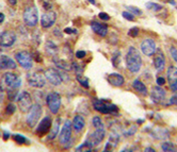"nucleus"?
Instances as JSON below:
<instances>
[{
    "label": "nucleus",
    "mask_w": 177,
    "mask_h": 152,
    "mask_svg": "<svg viewBox=\"0 0 177 152\" xmlns=\"http://www.w3.org/2000/svg\"><path fill=\"white\" fill-rule=\"evenodd\" d=\"M17 102H18V106H19V108H21V111L23 112V113L29 112V110L33 105L32 98L30 96V94L26 91H21V93L18 95Z\"/></svg>",
    "instance_id": "nucleus-10"
},
{
    "label": "nucleus",
    "mask_w": 177,
    "mask_h": 152,
    "mask_svg": "<svg viewBox=\"0 0 177 152\" xmlns=\"http://www.w3.org/2000/svg\"><path fill=\"white\" fill-rule=\"evenodd\" d=\"M73 125L69 120H66L63 125L62 129H61V132H60V136H59V141L62 146H66L68 144L71 143L72 139V132H73Z\"/></svg>",
    "instance_id": "nucleus-9"
},
{
    "label": "nucleus",
    "mask_w": 177,
    "mask_h": 152,
    "mask_svg": "<svg viewBox=\"0 0 177 152\" xmlns=\"http://www.w3.org/2000/svg\"><path fill=\"white\" fill-rule=\"evenodd\" d=\"M51 126H52V119H51L49 116L44 117V118L40 121V123L38 125L35 133L40 136V137H43L44 135L49 133V131H50V129H51Z\"/></svg>",
    "instance_id": "nucleus-13"
},
{
    "label": "nucleus",
    "mask_w": 177,
    "mask_h": 152,
    "mask_svg": "<svg viewBox=\"0 0 177 152\" xmlns=\"http://www.w3.org/2000/svg\"><path fill=\"white\" fill-rule=\"evenodd\" d=\"M98 17L101 18V20H109L110 19V16L107 13H103V12H101V13H99L98 14Z\"/></svg>",
    "instance_id": "nucleus-41"
},
{
    "label": "nucleus",
    "mask_w": 177,
    "mask_h": 152,
    "mask_svg": "<svg viewBox=\"0 0 177 152\" xmlns=\"http://www.w3.org/2000/svg\"><path fill=\"white\" fill-rule=\"evenodd\" d=\"M156 42L153 38H145L141 43V51L145 56H152L156 52Z\"/></svg>",
    "instance_id": "nucleus-15"
},
{
    "label": "nucleus",
    "mask_w": 177,
    "mask_h": 152,
    "mask_svg": "<svg viewBox=\"0 0 177 152\" xmlns=\"http://www.w3.org/2000/svg\"><path fill=\"white\" fill-rule=\"evenodd\" d=\"M92 123H93V126H94L95 129H103L105 126H103V122L101 118L99 116H95L92 120Z\"/></svg>",
    "instance_id": "nucleus-31"
},
{
    "label": "nucleus",
    "mask_w": 177,
    "mask_h": 152,
    "mask_svg": "<svg viewBox=\"0 0 177 152\" xmlns=\"http://www.w3.org/2000/svg\"><path fill=\"white\" fill-rule=\"evenodd\" d=\"M64 32H65V33H67V34H72V33H75V34H76V33H77V30L72 29V28H66V29H64Z\"/></svg>",
    "instance_id": "nucleus-46"
},
{
    "label": "nucleus",
    "mask_w": 177,
    "mask_h": 152,
    "mask_svg": "<svg viewBox=\"0 0 177 152\" xmlns=\"http://www.w3.org/2000/svg\"><path fill=\"white\" fill-rule=\"evenodd\" d=\"M149 97H151L152 101L156 104H160V103H163L166 99V91L163 89L161 86L157 85V86H154L152 88V91L149 94Z\"/></svg>",
    "instance_id": "nucleus-12"
},
{
    "label": "nucleus",
    "mask_w": 177,
    "mask_h": 152,
    "mask_svg": "<svg viewBox=\"0 0 177 152\" xmlns=\"http://www.w3.org/2000/svg\"><path fill=\"white\" fill-rule=\"evenodd\" d=\"M170 104L177 105V91H176V94H174V95L170 98Z\"/></svg>",
    "instance_id": "nucleus-43"
},
{
    "label": "nucleus",
    "mask_w": 177,
    "mask_h": 152,
    "mask_svg": "<svg viewBox=\"0 0 177 152\" xmlns=\"http://www.w3.org/2000/svg\"><path fill=\"white\" fill-rule=\"evenodd\" d=\"M146 6H147L149 10H152V11H160V10L163 9V6H161V4H157V3H154V2L146 3Z\"/></svg>",
    "instance_id": "nucleus-32"
},
{
    "label": "nucleus",
    "mask_w": 177,
    "mask_h": 152,
    "mask_svg": "<svg viewBox=\"0 0 177 152\" xmlns=\"http://www.w3.org/2000/svg\"><path fill=\"white\" fill-rule=\"evenodd\" d=\"M107 81L109 82L112 86H115V87H121V86H123L125 83L124 77L116 72L110 73L109 76L107 77Z\"/></svg>",
    "instance_id": "nucleus-21"
},
{
    "label": "nucleus",
    "mask_w": 177,
    "mask_h": 152,
    "mask_svg": "<svg viewBox=\"0 0 177 152\" xmlns=\"http://www.w3.org/2000/svg\"><path fill=\"white\" fill-rule=\"evenodd\" d=\"M120 152H132V150H130V149H123L122 151Z\"/></svg>",
    "instance_id": "nucleus-51"
},
{
    "label": "nucleus",
    "mask_w": 177,
    "mask_h": 152,
    "mask_svg": "<svg viewBox=\"0 0 177 152\" xmlns=\"http://www.w3.org/2000/svg\"><path fill=\"white\" fill-rule=\"evenodd\" d=\"M92 151H93V147H92L88 141L81 144V145L77 147L76 150H75V152H92Z\"/></svg>",
    "instance_id": "nucleus-28"
},
{
    "label": "nucleus",
    "mask_w": 177,
    "mask_h": 152,
    "mask_svg": "<svg viewBox=\"0 0 177 152\" xmlns=\"http://www.w3.org/2000/svg\"><path fill=\"white\" fill-rule=\"evenodd\" d=\"M170 51H171V56H172V58H174V61L177 63V49H176V48H174V47H172L171 50H170Z\"/></svg>",
    "instance_id": "nucleus-42"
},
{
    "label": "nucleus",
    "mask_w": 177,
    "mask_h": 152,
    "mask_svg": "<svg viewBox=\"0 0 177 152\" xmlns=\"http://www.w3.org/2000/svg\"><path fill=\"white\" fill-rule=\"evenodd\" d=\"M93 106L96 111H98L101 114H118V108L113 103L106 102L105 100H95L93 102Z\"/></svg>",
    "instance_id": "nucleus-2"
},
{
    "label": "nucleus",
    "mask_w": 177,
    "mask_h": 152,
    "mask_svg": "<svg viewBox=\"0 0 177 152\" xmlns=\"http://www.w3.org/2000/svg\"><path fill=\"white\" fill-rule=\"evenodd\" d=\"M123 15V17L126 18L127 20H130V21H135L136 20V18H135V15L132 13H130V12H123L122 13Z\"/></svg>",
    "instance_id": "nucleus-36"
},
{
    "label": "nucleus",
    "mask_w": 177,
    "mask_h": 152,
    "mask_svg": "<svg viewBox=\"0 0 177 152\" xmlns=\"http://www.w3.org/2000/svg\"><path fill=\"white\" fill-rule=\"evenodd\" d=\"M43 8L47 11H50V9H52V3L50 2V0H44L43 1Z\"/></svg>",
    "instance_id": "nucleus-39"
},
{
    "label": "nucleus",
    "mask_w": 177,
    "mask_h": 152,
    "mask_svg": "<svg viewBox=\"0 0 177 152\" xmlns=\"http://www.w3.org/2000/svg\"><path fill=\"white\" fill-rule=\"evenodd\" d=\"M156 81H157V85H159V86L165 84V78H163V77H158Z\"/></svg>",
    "instance_id": "nucleus-44"
},
{
    "label": "nucleus",
    "mask_w": 177,
    "mask_h": 152,
    "mask_svg": "<svg viewBox=\"0 0 177 152\" xmlns=\"http://www.w3.org/2000/svg\"><path fill=\"white\" fill-rule=\"evenodd\" d=\"M103 152H108V151H106V150H105V149H103Z\"/></svg>",
    "instance_id": "nucleus-53"
},
{
    "label": "nucleus",
    "mask_w": 177,
    "mask_h": 152,
    "mask_svg": "<svg viewBox=\"0 0 177 152\" xmlns=\"http://www.w3.org/2000/svg\"><path fill=\"white\" fill-rule=\"evenodd\" d=\"M57 20V13L53 11H48L42 15L41 17V25L44 29H49L50 27L55 25Z\"/></svg>",
    "instance_id": "nucleus-16"
},
{
    "label": "nucleus",
    "mask_w": 177,
    "mask_h": 152,
    "mask_svg": "<svg viewBox=\"0 0 177 152\" xmlns=\"http://www.w3.org/2000/svg\"><path fill=\"white\" fill-rule=\"evenodd\" d=\"M144 152H157V151L154 149L153 147H146L144 149Z\"/></svg>",
    "instance_id": "nucleus-48"
},
{
    "label": "nucleus",
    "mask_w": 177,
    "mask_h": 152,
    "mask_svg": "<svg viewBox=\"0 0 177 152\" xmlns=\"http://www.w3.org/2000/svg\"><path fill=\"white\" fill-rule=\"evenodd\" d=\"M77 81L79 82L80 85H82L84 88L90 87V82H88V79L86 77H83L82 75H77Z\"/></svg>",
    "instance_id": "nucleus-30"
},
{
    "label": "nucleus",
    "mask_w": 177,
    "mask_h": 152,
    "mask_svg": "<svg viewBox=\"0 0 177 152\" xmlns=\"http://www.w3.org/2000/svg\"><path fill=\"white\" fill-rule=\"evenodd\" d=\"M3 21H4V15H3V13H0V23Z\"/></svg>",
    "instance_id": "nucleus-50"
},
{
    "label": "nucleus",
    "mask_w": 177,
    "mask_h": 152,
    "mask_svg": "<svg viewBox=\"0 0 177 152\" xmlns=\"http://www.w3.org/2000/svg\"><path fill=\"white\" fill-rule=\"evenodd\" d=\"M42 112H43V108H42L40 103H35V104H33L31 106V108L28 112V115H27V123H28V126L31 127V128H34L36 126L38 121L41 118Z\"/></svg>",
    "instance_id": "nucleus-6"
},
{
    "label": "nucleus",
    "mask_w": 177,
    "mask_h": 152,
    "mask_svg": "<svg viewBox=\"0 0 177 152\" xmlns=\"http://www.w3.org/2000/svg\"><path fill=\"white\" fill-rule=\"evenodd\" d=\"M45 78L50 82L51 84L55 85V86L60 85L63 81L60 72L58 70L55 69V68H48V69L45 71Z\"/></svg>",
    "instance_id": "nucleus-17"
},
{
    "label": "nucleus",
    "mask_w": 177,
    "mask_h": 152,
    "mask_svg": "<svg viewBox=\"0 0 177 152\" xmlns=\"http://www.w3.org/2000/svg\"><path fill=\"white\" fill-rule=\"evenodd\" d=\"M15 111H16V106H15V104L13 102L9 103V104L6 105V115H13L15 113Z\"/></svg>",
    "instance_id": "nucleus-33"
},
{
    "label": "nucleus",
    "mask_w": 177,
    "mask_h": 152,
    "mask_svg": "<svg viewBox=\"0 0 177 152\" xmlns=\"http://www.w3.org/2000/svg\"><path fill=\"white\" fill-rule=\"evenodd\" d=\"M168 82L172 91H177V68L175 66H170L168 68Z\"/></svg>",
    "instance_id": "nucleus-18"
},
{
    "label": "nucleus",
    "mask_w": 177,
    "mask_h": 152,
    "mask_svg": "<svg viewBox=\"0 0 177 152\" xmlns=\"http://www.w3.org/2000/svg\"><path fill=\"white\" fill-rule=\"evenodd\" d=\"M17 67V64L12 58H10L4 54H0V69H15Z\"/></svg>",
    "instance_id": "nucleus-20"
},
{
    "label": "nucleus",
    "mask_w": 177,
    "mask_h": 152,
    "mask_svg": "<svg viewBox=\"0 0 177 152\" xmlns=\"http://www.w3.org/2000/svg\"><path fill=\"white\" fill-rule=\"evenodd\" d=\"M11 137H12V139L14 140L17 145H25V144L30 143L29 140L27 139L24 135H21V134H13V135H11Z\"/></svg>",
    "instance_id": "nucleus-26"
},
{
    "label": "nucleus",
    "mask_w": 177,
    "mask_h": 152,
    "mask_svg": "<svg viewBox=\"0 0 177 152\" xmlns=\"http://www.w3.org/2000/svg\"><path fill=\"white\" fill-rule=\"evenodd\" d=\"M46 51H47L48 54L55 56L58 53V47H57V45H55V43L49 41L46 44Z\"/></svg>",
    "instance_id": "nucleus-27"
},
{
    "label": "nucleus",
    "mask_w": 177,
    "mask_h": 152,
    "mask_svg": "<svg viewBox=\"0 0 177 152\" xmlns=\"http://www.w3.org/2000/svg\"><path fill=\"white\" fill-rule=\"evenodd\" d=\"M125 63H126L127 69L131 72L136 73L140 71L142 67V58L138 49L135 47H129L128 51L125 56Z\"/></svg>",
    "instance_id": "nucleus-1"
},
{
    "label": "nucleus",
    "mask_w": 177,
    "mask_h": 152,
    "mask_svg": "<svg viewBox=\"0 0 177 152\" xmlns=\"http://www.w3.org/2000/svg\"><path fill=\"white\" fill-rule=\"evenodd\" d=\"M112 63L114 66H118V64L121 63V53L116 51V52L113 54V58H112Z\"/></svg>",
    "instance_id": "nucleus-35"
},
{
    "label": "nucleus",
    "mask_w": 177,
    "mask_h": 152,
    "mask_svg": "<svg viewBox=\"0 0 177 152\" xmlns=\"http://www.w3.org/2000/svg\"><path fill=\"white\" fill-rule=\"evenodd\" d=\"M86 52L84 51V50H78L76 52V58H86Z\"/></svg>",
    "instance_id": "nucleus-40"
},
{
    "label": "nucleus",
    "mask_w": 177,
    "mask_h": 152,
    "mask_svg": "<svg viewBox=\"0 0 177 152\" xmlns=\"http://www.w3.org/2000/svg\"><path fill=\"white\" fill-rule=\"evenodd\" d=\"M139 33H140V30H139V28H132V29H130L129 31H128V35L129 36H131V37H137L138 35H139Z\"/></svg>",
    "instance_id": "nucleus-37"
},
{
    "label": "nucleus",
    "mask_w": 177,
    "mask_h": 152,
    "mask_svg": "<svg viewBox=\"0 0 177 152\" xmlns=\"http://www.w3.org/2000/svg\"><path fill=\"white\" fill-rule=\"evenodd\" d=\"M1 83L6 89H18L21 85V79L13 72H6L2 76Z\"/></svg>",
    "instance_id": "nucleus-3"
},
{
    "label": "nucleus",
    "mask_w": 177,
    "mask_h": 152,
    "mask_svg": "<svg viewBox=\"0 0 177 152\" xmlns=\"http://www.w3.org/2000/svg\"><path fill=\"white\" fill-rule=\"evenodd\" d=\"M154 66H155V68H156L157 72H161L165 67V56L160 49L156 50V52H155Z\"/></svg>",
    "instance_id": "nucleus-19"
},
{
    "label": "nucleus",
    "mask_w": 177,
    "mask_h": 152,
    "mask_svg": "<svg viewBox=\"0 0 177 152\" xmlns=\"http://www.w3.org/2000/svg\"><path fill=\"white\" fill-rule=\"evenodd\" d=\"M88 2H91L92 4H96V1H95V0H88Z\"/></svg>",
    "instance_id": "nucleus-52"
},
{
    "label": "nucleus",
    "mask_w": 177,
    "mask_h": 152,
    "mask_svg": "<svg viewBox=\"0 0 177 152\" xmlns=\"http://www.w3.org/2000/svg\"><path fill=\"white\" fill-rule=\"evenodd\" d=\"M3 99H4V89L2 86H0V103L2 102Z\"/></svg>",
    "instance_id": "nucleus-45"
},
{
    "label": "nucleus",
    "mask_w": 177,
    "mask_h": 152,
    "mask_svg": "<svg viewBox=\"0 0 177 152\" xmlns=\"http://www.w3.org/2000/svg\"><path fill=\"white\" fill-rule=\"evenodd\" d=\"M127 9L129 10L130 13H133L135 15H142V11L138 8H136V6H128Z\"/></svg>",
    "instance_id": "nucleus-38"
},
{
    "label": "nucleus",
    "mask_w": 177,
    "mask_h": 152,
    "mask_svg": "<svg viewBox=\"0 0 177 152\" xmlns=\"http://www.w3.org/2000/svg\"><path fill=\"white\" fill-rule=\"evenodd\" d=\"M27 82L29 83L30 86L36 88H43L46 84V78L45 73H42L41 71H33L27 75Z\"/></svg>",
    "instance_id": "nucleus-4"
},
{
    "label": "nucleus",
    "mask_w": 177,
    "mask_h": 152,
    "mask_svg": "<svg viewBox=\"0 0 177 152\" xmlns=\"http://www.w3.org/2000/svg\"><path fill=\"white\" fill-rule=\"evenodd\" d=\"M16 42V34L13 31H3L0 33V46L4 48L12 47Z\"/></svg>",
    "instance_id": "nucleus-14"
},
{
    "label": "nucleus",
    "mask_w": 177,
    "mask_h": 152,
    "mask_svg": "<svg viewBox=\"0 0 177 152\" xmlns=\"http://www.w3.org/2000/svg\"><path fill=\"white\" fill-rule=\"evenodd\" d=\"M161 149L163 152H175L176 148H175L174 144L170 143V141H163L161 145Z\"/></svg>",
    "instance_id": "nucleus-29"
},
{
    "label": "nucleus",
    "mask_w": 177,
    "mask_h": 152,
    "mask_svg": "<svg viewBox=\"0 0 177 152\" xmlns=\"http://www.w3.org/2000/svg\"><path fill=\"white\" fill-rule=\"evenodd\" d=\"M8 2L11 4V6H15L17 3V0H8Z\"/></svg>",
    "instance_id": "nucleus-49"
},
{
    "label": "nucleus",
    "mask_w": 177,
    "mask_h": 152,
    "mask_svg": "<svg viewBox=\"0 0 177 152\" xmlns=\"http://www.w3.org/2000/svg\"><path fill=\"white\" fill-rule=\"evenodd\" d=\"M24 21L28 27H35L38 21V12L35 6H27L24 12Z\"/></svg>",
    "instance_id": "nucleus-5"
},
{
    "label": "nucleus",
    "mask_w": 177,
    "mask_h": 152,
    "mask_svg": "<svg viewBox=\"0 0 177 152\" xmlns=\"http://www.w3.org/2000/svg\"><path fill=\"white\" fill-rule=\"evenodd\" d=\"M106 137V131H105V128L103 129H96L94 132H92L91 134L88 135V137L86 138V141H88L92 147H96L98 145H101L103 141Z\"/></svg>",
    "instance_id": "nucleus-11"
},
{
    "label": "nucleus",
    "mask_w": 177,
    "mask_h": 152,
    "mask_svg": "<svg viewBox=\"0 0 177 152\" xmlns=\"http://www.w3.org/2000/svg\"><path fill=\"white\" fill-rule=\"evenodd\" d=\"M132 87L135 88L139 94H142L143 96H147L148 95L147 88H146L145 84L141 81V80H139V79L135 80V81L132 82Z\"/></svg>",
    "instance_id": "nucleus-24"
},
{
    "label": "nucleus",
    "mask_w": 177,
    "mask_h": 152,
    "mask_svg": "<svg viewBox=\"0 0 177 152\" xmlns=\"http://www.w3.org/2000/svg\"><path fill=\"white\" fill-rule=\"evenodd\" d=\"M10 137H11V135H10L9 132H3V135H2L3 140H8Z\"/></svg>",
    "instance_id": "nucleus-47"
},
{
    "label": "nucleus",
    "mask_w": 177,
    "mask_h": 152,
    "mask_svg": "<svg viewBox=\"0 0 177 152\" xmlns=\"http://www.w3.org/2000/svg\"><path fill=\"white\" fill-rule=\"evenodd\" d=\"M15 60L24 69L30 70L33 66V58L28 51H19L15 54Z\"/></svg>",
    "instance_id": "nucleus-8"
},
{
    "label": "nucleus",
    "mask_w": 177,
    "mask_h": 152,
    "mask_svg": "<svg viewBox=\"0 0 177 152\" xmlns=\"http://www.w3.org/2000/svg\"><path fill=\"white\" fill-rule=\"evenodd\" d=\"M92 152H93V151H92Z\"/></svg>",
    "instance_id": "nucleus-54"
},
{
    "label": "nucleus",
    "mask_w": 177,
    "mask_h": 152,
    "mask_svg": "<svg viewBox=\"0 0 177 152\" xmlns=\"http://www.w3.org/2000/svg\"><path fill=\"white\" fill-rule=\"evenodd\" d=\"M86 127V120L81 115H76L73 119V128L76 132H81Z\"/></svg>",
    "instance_id": "nucleus-23"
},
{
    "label": "nucleus",
    "mask_w": 177,
    "mask_h": 152,
    "mask_svg": "<svg viewBox=\"0 0 177 152\" xmlns=\"http://www.w3.org/2000/svg\"><path fill=\"white\" fill-rule=\"evenodd\" d=\"M18 95V89H8V98L10 101H14Z\"/></svg>",
    "instance_id": "nucleus-34"
},
{
    "label": "nucleus",
    "mask_w": 177,
    "mask_h": 152,
    "mask_svg": "<svg viewBox=\"0 0 177 152\" xmlns=\"http://www.w3.org/2000/svg\"><path fill=\"white\" fill-rule=\"evenodd\" d=\"M60 122H61V121H60V118H57L55 123L51 126L50 131H49L48 136H47V138L49 140H52V139H55V137H57V135H58L59 130H60Z\"/></svg>",
    "instance_id": "nucleus-25"
},
{
    "label": "nucleus",
    "mask_w": 177,
    "mask_h": 152,
    "mask_svg": "<svg viewBox=\"0 0 177 152\" xmlns=\"http://www.w3.org/2000/svg\"><path fill=\"white\" fill-rule=\"evenodd\" d=\"M46 103H47L49 111L53 114H57L60 110V106H61V96H60V94L57 93V91L49 93L46 97Z\"/></svg>",
    "instance_id": "nucleus-7"
},
{
    "label": "nucleus",
    "mask_w": 177,
    "mask_h": 152,
    "mask_svg": "<svg viewBox=\"0 0 177 152\" xmlns=\"http://www.w3.org/2000/svg\"><path fill=\"white\" fill-rule=\"evenodd\" d=\"M91 28L96 34H98L101 37H105L108 34V26L103 25V23H98V21L94 20L91 23Z\"/></svg>",
    "instance_id": "nucleus-22"
}]
</instances>
